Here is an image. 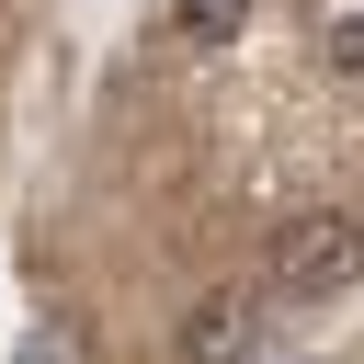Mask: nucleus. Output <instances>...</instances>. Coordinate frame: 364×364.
Instances as JSON below:
<instances>
[{
    "label": "nucleus",
    "instance_id": "f257e3e1",
    "mask_svg": "<svg viewBox=\"0 0 364 364\" xmlns=\"http://www.w3.org/2000/svg\"><path fill=\"white\" fill-rule=\"evenodd\" d=\"M353 273H364V216H341V205L284 216V239H273V284L284 296H341Z\"/></svg>",
    "mask_w": 364,
    "mask_h": 364
},
{
    "label": "nucleus",
    "instance_id": "f03ea898",
    "mask_svg": "<svg viewBox=\"0 0 364 364\" xmlns=\"http://www.w3.org/2000/svg\"><path fill=\"white\" fill-rule=\"evenodd\" d=\"M250 341H262V296H205L182 318V364H250Z\"/></svg>",
    "mask_w": 364,
    "mask_h": 364
},
{
    "label": "nucleus",
    "instance_id": "7ed1b4c3",
    "mask_svg": "<svg viewBox=\"0 0 364 364\" xmlns=\"http://www.w3.org/2000/svg\"><path fill=\"white\" fill-rule=\"evenodd\" d=\"M239 11H250V0H182V34L216 46V34H239Z\"/></svg>",
    "mask_w": 364,
    "mask_h": 364
},
{
    "label": "nucleus",
    "instance_id": "20e7f679",
    "mask_svg": "<svg viewBox=\"0 0 364 364\" xmlns=\"http://www.w3.org/2000/svg\"><path fill=\"white\" fill-rule=\"evenodd\" d=\"M330 68H341V80H364V11H353V23H330Z\"/></svg>",
    "mask_w": 364,
    "mask_h": 364
}]
</instances>
